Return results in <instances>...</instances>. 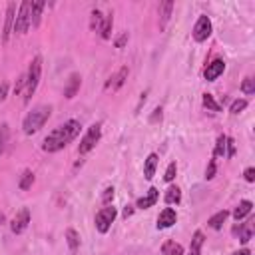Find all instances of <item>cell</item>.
<instances>
[{
    "mask_svg": "<svg viewBox=\"0 0 255 255\" xmlns=\"http://www.w3.org/2000/svg\"><path fill=\"white\" fill-rule=\"evenodd\" d=\"M82 130V124L78 120H68L66 124L58 126L56 130H52L46 138H44V144H42V150L48 152V153H54V152H60L64 150L68 144H72L78 134Z\"/></svg>",
    "mask_w": 255,
    "mask_h": 255,
    "instance_id": "obj_1",
    "label": "cell"
},
{
    "mask_svg": "<svg viewBox=\"0 0 255 255\" xmlns=\"http://www.w3.org/2000/svg\"><path fill=\"white\" fill-rule=\"evenodd\" d=\"M231 255H251V251L245 247V249H239V251H235V253H231Z\"/></svg>",
    "mask_w": 255,
    "mask_h": 255,
    "instance_id": "obj_43",
    "label": "cell"
},
{
    "mask_svg": "<svg viewBox=\"0 0 255 255\" xmlns=\"http://www.w3.org/2000/svg\"><path fill=\"white\" fill-rule=\"evenodd\" d=\"M132 213H134V207H132V205H126V207H124V213H122V215H124V217L128 219V217H130Z\"/></svg>",
    "mask_w": 255,
    "mask_h": 255,
    "instance_id": "obj_42",
    "label": "cell"
},
{
    "mask_svg": "<svg viewBox=\"0 0 255 255\" xmlns=\"http://www.w3.org/2000/svg\"><path fill=\"white\" fill-rule=\"evenodd\" d=\"M30 10H32V2H30V0H24V2L20 4V8H18V12H16V18H14V30H12V32H18V34H26L28 28L32 26Z\"/></svg>",
    "mask_w": 255,
    "mask_h": 255,
    "instance_id": "obj_5",
    "label": "cell"
},
{
    "mask_svg": "<svg viewBox=\"0 0 255 255\" xmlns=\"http://www.w3.org/2000/svg\"><path fill=\"white\" fill-rule=\"evenodd\" d=\"M28 223H30V211H28V207H24L10 221V230H12V233H22V231H26Z\"/></svg>",
    "mask_w": 255,
    "mask_h": 255,
    "instance_id": "obj_8",
    "label": "cell"
},
{
    "mask_svg": "<svg viewBox=\"0 0 255 255\" xmlns=\"http://www.w3.org/2000/svg\"><path fill=\"white\" fill-rule=\"evenodd\" d=\"M40 76H42V58L40 56H34L28 66V72H26V88H24V104H28L34 96L36 88H38V82H40Z\"/></svg>",
    "mask_w": 255,
    "mask_h": 255,
    "instance_id": "obj_3",
    "label": "cell"
},
{
    "mask_svg": "<svg viewBox=\"0 0 255 255\" xmlns=\"http://www.w3.org/2000/svg\"><path fill=\"white\" fill-rule=\"evenodd\" d=\"M6 142H8V126L6 124H0V153L4 152Z\"/></svg>",
    "mask_w": 255,
    "mask_h": 255,
    "instance_id": "obj_31",
    "label": "cell"
},
{
    "mask_svg": "<svg viewBox=\"0 0 255 255\" xmlns=\"http://www.w3.org/2000/svg\"><path fill=\"white\" fill-rule=\"evenodd\" d=\"M251 209H253V204H251L249 200H243V202L233 209V219L239 223L243 217H247V215L251 213Z\"/></svg>",
    "mask_w": 255,
    "mask_h": 255,
    "instance_id": "obj_19",
    "label": "cell"
},
{
    "mask_svg": "<svg viewBox=\"0 0 255 255\" xmlns=\"http://www.w3.org/2000/svg\"><path fill=\"white\" fill-rule=\"evenodd\" d=\"M247 108V100H235L233 104H231V108H230V114H233V116H237L239 112H243Z\"/></svg>",
    "mask_w": 255,
    "mask_h": 255,
    "instance_id": "obj_32",
    "label": "cell"
},
{
    "mask_svg": "<svg viewBox=\"0 0 255 255\" xmlns=\"http://www.w3.org/2000/svg\"><path fill=\"white\" fill-rule=\"evenodd\" d=\"M157 120H162V108H159V106H157V108L153 110V114L150 116V122H152V124H155Z\"/></svg>",
    "mask_w": 255,
    "mask_h": 255,
    "instance_id": "obj_40",
    "label": "cell"
},
{
    "mask_svg": "<svg viewBox=\"0 0 255 255\" xmlns=\"http://www.w3.org/2000/svg\"><path fill=\"white\" fill-rule=\"evenodd\" d=\"M209 36H211V20L205 14H202L198 18L196 26H194V40L196 42H205Z\"/></svg>",
    "mask_w": 255,
    "mask_h": 255,
    "instance_id": "obj_7",
    "label": "cell"
},
{
    "mask_svg": "<svg viewBox=\"0 0 255 255\" xmlns=\"http://www.w3.org/2000/svg\"><path fill=\"white\" fill-rule=\"evenodd\" d=\"M128 74H130V68H128V66H122L116 74L110 76V80L106 82V90H118V88H122L124 82L128 80Z\"/></svg>",
    "mask_w": 255,
    "mask_h": 255,
    "instance_id": "obj_13",
    "label": "cell"
},
{
    "mask_svg": "<svg viewBox=\"0 0 255 255\" xmlns=\"http://www.w3.org/2000/svg\"><path fill=\"white\" fill-rule=\"evenodd\" d=\"M223 70H226V62L219 60V58H215L213 62L207 64V68L204 70V78H205L207 82H213V80H217V78L223 74Z\"/></svg>",
    "mask_w": 255,
    "mask_h": 255,
    "instance_id": "obj_9",
    "label": "cell"
},
{
    "mask_svg": "<svg viewBox=\"0 0 255 255\" xmlns=\"http://www.w3.org/2000/svg\"><path fill=\"white\" fill-rule=\"evenodd\" d=\"M52 114V106H36L32 112L26 114L24 122H22V130L26 136H32V134H36L40 132V128H44V124L48 122Z\"/></svg>",
    "mask_w": 255,
    "mask_h": 255,
    "instance_id": "obj_2",
    "label": "cell"
},
{
    "mask_svg": "<svg viewBox=\"0 0 255 255\" xmlns=\"http://www.w3.org/2000/svg\"><path fill=\"white\" fill-rule=\"evenodd\" d=\"M32 183H34V174H32L30 170H24L22 176H20V181H18V187L20 189H30Z\"/></svg>",
    "mask_w": 255,
    "mask_h": 255,
    "instance_id": "obj_28",
    "label": "cell"
},
{
    "mask_svg": "<svg viewBox=\"0 0 255 255\" xmlns=\"http://www.w3.org/2000/svg\"><path fill=\"white\" fill-rule=\"evenodd\" d=\"M116 215H118V211H116L114 205L102 207L98 213H96V219H94V221H96V230H98L100 233H108V230L112 228V223H114Z\"/></svg>",
    "mask_w": 255,
    "mask_h": 255,
    "instance_id": "obj_6",
    "label": "cell"
},
{
    "mask_svg": "<svg viewBox=\"0 0 255 255\" xmlns=\"http://www.w3.org/2000/svg\"><path fill=\"white\" fill-rule=\"evenodd\" d=\"M202 102H204V108H207L209 112H221V106L213 100V96H211V94H204Z\"/></svg>",
    "mask_w": 255,
    "mask_h": 255,
    "instance_id": "obj_29",
    "label": "cell"
},
{
    "mask_svg": "<svg viewBox=\"0 0 255 255\" xmlns=\"http://www.w3.org/2000/svg\"><path fill=\"white\" fill-rule=\"evenodd\" d=\"M176 174H178V166H176V162H172V164L168 166V170H166V176H164V179H166L168 183H172V181L176 179Z\"/></svg>",
    "mask_w": 255,
    "mask_h": 255,
    "instance_id": "obj_33",
    "label": "cell"
},
{
    "mask_svg": "<svg viewBox=\"0 0 255 255\" xmlns=\"http://www.w3.org/2000/svg\"><path fill=\"white\" fill-rule=\"evenodd\" d=\"M114 191H116L114 187H106V189H104V194H102V202H104L106 205H108V204L114 200Z\"/></svg>",
    "mask_w": 255,
    "mask_h": 255,
    "instance_id": "obj_36",
    "label": "cell"
},
{
    "mask_svg": "<svg viewBox=\"0 0 255 255\" xmlns=\"http://www.w3.org/2000/svg\"><path fill=\"white\" fill-rule=\"evenodd\" d=\"M24 88H26V74H22V76L18 78V82H16V86H14V94H16V96L22 94Z\"/></svg>",
    "mask_w": 255,
    "mask_h": 255,
    "instance_id": "obj_35",
    "label": "cell"
},
{
    "mask_svg": "<svg viewBox=\"0 0 255 255\" xmlns=\"http://www.w3.org/2000/svg\"><path fill=\"white\" fill-rule=\"evenodd\" d=\"M228 217H230V211H228V209H221V211H217L215 215H211V217L207 219V226H209L211 230H221Z\"/></svg>",
    "mask_w": 255,
    "mask_h": 255,
    "instance_id": "obj_17",
    "label": "cell"
},
{
    "mask_svg": "<svg viewBox=\"0 0 255 255\" xmlns=\"http://www.w3.org/2000/svg\"><path fill=\"white\" fill-rule=\"evenodd\" d=\"M215 172H217V164H215V157L209 159V166L205 170V179H213L215 178Z\"/></svg>",
    "mask_w": 255,
    "mask_h": 255,
    "instance_id": "obj_34",
    "label": "cell"
},
{
    "mask_svg": "<svg viewBox=\"0 0 255 255\" xmlns=\"http://www.w3.org/2000/svg\"><path fill=\"white\" fill-rule=\"evenodd\" d=\"M172 10H174V2L172 0H166V2L159 4V28H166L170 18H172Z\"/></svg>",
    "mask_w": 255,
    "mask_h": 255,
    "instance_id": "obj_16",
    "label": "cell"
},
{
    "mask_svg": "<svg viewBox=\"0 0 255 255\" xmlns=\"http://www.w3.org/2000/svg\"><path fill=\"white\" fill-rule=\"evenodd\" d=\"M102 22H104V14H102V10L94 8V10H92V14H90V30H94V32H100Z\"/></svg>",
    "mask_w": 255,
    "mask_h": 255,
    "instance_id": "obj_23",
    "label": "cell"
},
{
    "mask_svg": "<svg viewBox=\"0 0 255 255\" xmlns=\"http://www.w3.org/2000/svg\"><path fill=\"white\" fill-rule=\"evenodd\" d=\"M128 42V32H122V34L116 38V48H124Z\"/></svg>",
    "mask_w": 255,
    "mask_h": 255,
    "instance_id": "obj_39",
    "label": "cell"
},
{
    "mask_svg": "<svg viewBox=\"0 0 255 255\" xmlns=\"http://www.w3.org/2000/svg\"><path fill=\"white\" fill-rule=\"evenodd\" d=\"M112 26H114V14L108 12V14L104 16V22H102V28H100V36H102L104 40H110V38H112Z\"/></svg>",
    "mask_w": 255,
    "mask_h": 255,
    "instance_id": "obj_22",
    "label": "cell"
},
{
    "mask_svg": "<svg viewBox=\"0 0 255 255\" xmlns=\"http://www.w3.org/2000/svg\"><path fill=\"white\" fill-rule=\"evenodd\" d=\"M14 18H16V4L10 2L6 6V20H4V30H2V42L6 44L10 34H12V30H14Z\"/></svg>",
    "mask_w": 255,
    "mask_h": 255,
    "instance_id": "obj_11",
    "label": "cell"
},
{
    "mask_svg": "<svg viewBox=\"0 0 255 255\" xmlns=\"http://www.w3.org/2000/svg\"><path fill=\"white\" fill-rule=\"evenodd\" d=\"M6 221V217H4V213H0V226H2V223Z\"/></svg>",
    "mask_w": 255,
    "mask_h": 255,
    "instance_id": "obj_44",
    "label": "cell"
},
{
    "mask_svg": "<svg viewBox=\"0 0 255 255\" xmlns=\"http://www.w3.org/2000/svg\"><path fill=\"white\" fill-rule=\"evenodd\" d=\"M241 92H243L245 96L255 94V80H253L251 76H247V78L243 80V84H241Z\"/></svg>",
    "mask_w": 255,
    "mask_h": 255,
    "instance_id": "obj_30",
    "label": "cell"
},
{
    "mask_svg": "<svg viewBox=\"0 0 255 255\" xmlns=\"http://www.w3.org/2000/svg\"><path fill=\"white\" fill-rule=\"evenodd\" d=\"M46 2L42 0H36V2H32V10H30V20H32V26H38L40 24V18H42V10H44Z\"/></svg>",
    "mask_w": 255,
    "mask_h": 255,
    "instance_id": "obj_21",
    "label": "cell"
},
{
    "mask_svg": "<svg viewBox=\"0 0 255 255\" xmlns=\"http://www.w3.org/2000/svg\"><path fill=\"white\" fill-rule=\"evenodd\" d=\"M162 253L164 255H183V247L176 241H166L162 247Z\"/></svg>",
    "mask_w": 255,
    "mask_h": 255,
    "instance_id": "obj_27",
    "label": "cell"
},
{
    "mask_svg": "<svg viewBox=\"0 0 255 255\" xmlns=\"http://www.w3.org/2000/svg\"><path fill=\"white\" fill-rule=\"evenodd\" d=\"M66 243H68L70 251H76L80 247V233L76 230H66Z\"/></svg>",
    "mask_w": 255,
    "mask_h": 255,
    "instance_id": "obj_26",
    "label": "cell"
},
{
    "mask_svg": "<svg viewBox=\"0 0 255 255\" xmlns=\"http://www.w3.org/2000/svg\"><path fill=\"white\" fill-rule=\"evenodd\" d=\"M233 233L239 235V241L241 243H249L251 237H253V217H249L245 223H239V226L233 228Z\"/></svg>",
    "mask_w": 255,
    "mask_h": 255,
    "instance_id": "obj_12",
    "label": "cell"
},
{
    "mask_svg": "<svg viewBox=\"0 0 255 255\" xmlns=\"http://www.w3.org/2000/svg\"><path fill=\"white\" fill-rule=\"evenodd\" d=\"M176 221H178V213H176V209L166 207V209H162V213L157 215V223H155V228H157V230H168V228H172V226H174Z\"/></svg>",
    "mask_w": 255,
    "mask_h": 255,
    "instance_id": "obj_10",
    "label": "cell"
},
{
    "mask_svg": "<svg viewBox=\"0 0 255 255\" xmlns=\"http://www.w3.org/2000/svg\"><path fill=\"white\" fill-rule=\"evenodd\" d=\"M235 155V142L231 138H228V150H226V157H233Z\"/></svg>",
    "mask_w": 255,
    "mask_h": 255,
    "instance_id": "obj_38",
    "label": "cell"
},
{
    "mask_svg": "<svg viewBox=\"0 0 255 255\" xmlns=\"http://www.w3.org/2000/svg\"><path fill=\"white\" fill-rule=\"evenodd\" d=\"M157 200H159V191H157L155 187H150L148 196L140 198V200H138V204H136V207H140V209H148V207H153V205L157 204Z\"/></svg>",
    "mask_w": 255,
    "mask_h": 255,
    "instance_id": "obj_14",
    "label": "cell"
},
{
    "mask_svg": "<svg viewBox=\"0 0 255 255\" xmlns=\"http://www.w3.org/2000/svg\"><path fill=\"white\" fill-rule=\"evenodd\" d=\"M100 138H102V128H100V124H94V126H90V128H88V132L84 134V138L80 140L78 153H80V155H84V153L92 152V150L96 148V144L100 142Z\"/></svg>",
    "mask_w": 255,
    "mask_h": 255,
    "instance_id": "obj_4",
    "label": "cell"
},
{
    "mask_svg": "<svg viewBox=\"0 0 255 255\" xmlns=\"http://www.w3.org/2000/svg\"><path fill=\"white\" fill-rule=\"evenodd\" d=\"M164 200H166L168 205H178V204L181 202V189H179L178 185H170V187L166 189Z\"/></svg>",
    "mask_w": 255,
    "mask_h": 255,
    "instance_id": "obj_18",
    "label": "cell"
},
{
    "mask_svg": "<svg viewBox=\"0 0 255 255\" xmlns=\"http://www.w3.org/2000/svg\"><path fill=\"white\" fill-rule=\"evenodd\" d=\"M157 162H159L157 153H150V155H148V159H146V166H144L146 179H153V176H155V168H157Z\"/></svg>",
    "mask_w": 255,
    "mask_h": 255,
    "instance_id": "obj_20",
    "label": "cell"
},
{
    "mask_svg": "<svg viewBox=\"0 0 255 255\" xmlns=\"http://www.w3.org/2000/svg\"><path fill=\"white\" fill-rule=\"evenodd\" d=\"M80 84H82V78H80V74H70V78H68V84H66V88H64V96H66L68 100H72L74 96L78 94V90H80Z\"/></svg>",
    "mask_w": 255,
    "mask_h": 255,
    "instance_id": "obj_15",
    "label": "cell"
},
{
    "mask_svg": "<svg viewBox=\"0 0 255 255\" xmlns=\"http://www.w3.org/2000/svg\"><path fill=\"white\" fill-rule=\"evenodd\" d=\"M243 176H245V181H249V183H253V181H255V170H253V168H247Z\"/></svg>",
    "mask_w": 255,
    "mask_h": 255,
    "instance_id": "obj_41",
    "label": "cell"
},
{
    "mask_svg": "<svg viewBox=\"0 0 255 255\" xmlns=\"http://www.w3.org/2000/svg\"><path fill=\"white\" fill-rule=\"evenodd\" d=\"M204 233L202 231H196L194 233V239H191V247H189V255H200L202 253V247H204Z\"/></svg>",
    "mask_w": 255,
    "mask_h": 255,
    "instance_id": "obj_24",
    "label": "cell"
},
{
    "mask_svg": "<svg viewBox=\"0 0 255 255\" xmlns=\"http://www.w3.org/2000/svg\"><path fill=\"white\" fill-rule=\"evenodd\" d=\"M226 150H228V136L221 134L217 138V144H215V150H213V157H226Z\"/></svg>",
    "mask_w": 255,
    "mask_h": 255,
    "instance_id": "obj_25",
    "label": "cell"
},
{
    "mask_svg": "<svg viewBox=\"0 0 255 255\" xmlns=\"http://www.w3.org/2000/svg\"><path fill=\"white\" fill-rule=\"evenodd\" d=\"M8 96V82L6 80H0V102H4Z\"/></svg>",
    "mask_w": 255,
    "mask_h": 255,
    "instance_id": "obj_37",
    "label": "cell"
}]
</instances>
